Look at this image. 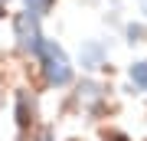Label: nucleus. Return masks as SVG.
Listing matches in <instances>:
<instances>
[{"mask_svg":"<svg viewBox=\"0 0 147 141\" xmlns=\"http://www.w3.org/2000/svg\"><path fill=\"white\" fill-rule=\"evenodd\" d=\"M131 82L137 89H147V63H134L131 66Z\"/></svg>","mask_w":147,"mask_h":141,"instance_id":"obj_4","label":"nucleus"},{"mask_svg":"<svg viewBox=\"0 0 147 141\" xmlns=\"http://www.w3.org/2000/svg\"><path fill=\"white\" fill-rule=\"evenodd\" d=\"M39 16L36 13H20V16H16V20H13V26H16V40H20V49L23 52H36L39 49V43H42V36H39Z\"/></svg>","mask_w":147,"mask_h":141,"instance_id":"obj_2","label":"nucleus"},{"mask_svg":"<svg viewBox=\"0 0 147 141\" xmlns=\"http://www.w3.org/2000/svg\"><path fill=\"white\" fill-rule=\"evenodd\" d=\"M101 56H105V46H101V43H88L85 52H82V66L85 69H95V66L101 63Z\"/></svg>","mask_w":147,"mask_h":141,"instance_id":"obj_3","label":"nucleus"},{"mask_svg":"<svg viewBox=\"0 0 147 141\" xmlns=\"http://www.w3.org/2000/svg\"><path fill=\"white\" fill-rule=\"evenodd\" d=\"M53 3H56V0H26V10L36 13V16H46L49 10H53Z\"/></svg>","mask_w":147,"mask_h":141,"instance_id":"obj_5","label":"nucleus"},{"mask_svg":"<svg viewBox=\"0 0 147 141\" xmlns=\"http://www.w3.org/2000/svg\"><path fill=\"white\" fill-rule=\"evenodd\" d=\"M144 10H147V0H144Z\"/></svg>","mask_w":147,"mask_h":141,"instance_id":"obj_6","label":"nucleus"},{"mask_svg":"<svg viewBox=\"0 0 147 141\" xmlns=\"http://www.w3.org/2000/svg\"><path fill=\"white\" fill-rule=\"evenodd\" d=\"M36 52L42 56V69H46V82L49 85H69L72 82V66H69L65 52L59 49L53 40H42Z\"/></svg>","mask_w":147,"mask_h":141,"instance_id":"obj_1","label":"nucleus"}]
</instances>
